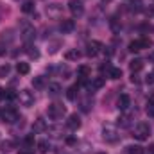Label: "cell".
Wrapping results in <instances>:
<instances>
[{
  "instance_id": "cell-17",
  "label": "cell",
  "mask_w": 154,
  "mask_h": 154,
  "mask_svg": "<svg viewBox=\"0 0 154 154\" xmlns=\"http://www.w3.org/2000/svg\"><path fill=\"white\" fill-rule=\"evenodd\" d=\"M131 124H133V116L131 115H127V113L120 115V118H118V125L120 127H131Z\"/></svg>"
},
{
  "instance_id": "cell-38",
  "label": "cell",
  "mask_w": 154,
  "mask_h": 154,
  "mask_svg": "<svg viewBox=\"0 0 154 154\" xmlns=\"http://www.w3.org/2000/svg\"><path fill=\"white\" fill-rule=\"evenodd\" d=\"M2 99H5V90H4V88H0V100H2Z\"/></svg>"
},
{
  "instance_id": "cell-8",
  "label": "cell",
  "mask_w": 154,
  "mask_h": 154,
  "mask_svg": "<svg viewBox=\"0 0 154 154\" xmlns=\"http://www.w3.org/2000/svg\"><path fill=\"white\" fill-rule=\"evenodd\" d=\"M100 72H102V74H106L109 79H120V77H122V70H120V68H116V66H111L109 63L102 65V66H100Z\"/></svg>"
},
{
  "instance_id": "cell-21",
  "label": "cell",
  "mask_w": 154,
  "mask_h": 154,
  "mask_svg": "<svg viewBox=\"0 0 154 154\" xmlns=\"http://www.w3.org/2000/svg\"><path fill=\"white\" fill-rule=\"evenodd\" d=\"M77 74H79V77H82V79H88V77L91 75V68L86 66V65H81L77 68Z\"/></svg>"
},
{
  "instance_id": "cell-37",
  "label": "cell",
  "mask_w": 154,
  "mask_h": 154,
  "mask_svg": "<svg viewBox=\"0 0 154 154\" xmlns=\"http://www.w3.org/2000/svg\"><path fill=\"white\" fill-rule=\"evenodd\" d=\"M5 50H7V48H5V45H2V43H0V56H4V54H5Z\"/></svg>"
},
{
  "instance_id": "cell-41",
  "label": "cell",
  "mask_w": 154,
  "mask_h": 154,
  "mask_svg": "<svg viewBox=\"0 0 154 154\" xmlns=\"http://www.w3.org/2000/svg\"><path fill=\"white\" fill-rule=\"evenodd\" d=\"M99 154H106V152H99Z\"/></svg>"
},
{
  "instance_id": "cell-15",
  "label": "cell",
  "mask_w": 154,
  "mask_h": 154,
  "mask_svg": "<svg viewBox=\"0 0 154 154\" xmlns=\"http://www.w3.org/2000/svg\"><path fill=\"white\" fill-rule=\"evenodd\" d=\"M59 29H61L63 34H68V32H72V31L75 29V22H74V20H65V18H63Z\"/></svg>"
},
{
  "instance_id": "cell-16",
  "label": "cell",
  "mask_w": 154,
  "mask_h": 154,
  "mask_svg": "<svg viewBox=\"0 0 154 154\" xmlns=\"http://www.w3.org/2000/svg\"><path fill=\"white\" fill-rule=\"evenodd\" d=\"M48 129V125H47V122L43 120V118H36L34 120V124H32V131L34 133H43V131H47Z\"/></svg>"
},
{
  "instance_id": "cell-12",
  "label": "cell",
  "mask_w": 154,
  "mask_h": 154,
  "mask_svg": "<svg viewBox=\"0 0 154 154\" xmlns=\"http://www.w3.org/2000/svg\"><path fill=\"white\" fill-rule=\"evenodd\" d=\"M104 84H106L104 77H93V79L88 82V90H90V91H97V90H100Z\"/></svg>"
},
{
  "instance_id": "cell-22",
  "label": "cell",
  "mask_w": 154,
  "mask_h": 154,
  "mask_svg": "<svg viewBox=\"0 0 154 154\" xmlns=\"http://www.w3.org/2000/svg\"><path fill=\"white\" fill-rule=\"evenodd\" d=\"M16 70H18L20 75H27V74L31 72V66H29V63H22V61H20V63L16 65Z\"/></svg>"
},
{
  "instance_id": "cell-30",
  "label": "cell",
  "mask_w": 154,
  "mask_h": 154,
  "mask_svg": "<svg viewBox=\"0 0 154 154\" xmlns=\"http://www.w3.org/2000/svg\"><path fill=\"white\" fill-rule=\"evenodd\" d=\"M127 154H143V149L140 145H129L127 147Z\"/></svg>"
},
{
  "instance_id": "cell-28",
  "label": "cell",
  "mask_w": 154,
  "mask_h": 154,
  "mask_svg": "<svg viewBox=\"0 0 154 154\" xmlns=\"http://www.w3.org/2000/svg\"><path fill=\"white\" fill-rule=\"evenodd\" d=\"M61 47V41H50L48 43V54H56Z\"/></svg>"
},
{
  "instance_id": "cell-1",
  "label": "cell",
  "mask_w": 154,
  "mask_h": 154,
  "mask_svg": "<svg viewBox=\"0 0 154 154\" xmlns=\"http://www.w3.org/2000/svg\"><path fill=\"white\" fill-rule=\"evenodd\" d=\"M102 140L106 143H116L120 140V134H118V129H116L113 124H104L102 125Z\"/></svg>"
},
{
  "instance_id": "cell-7",
  "label": "cell",
  "mask_w": 154,
  "mask_h": 154,
  "mask_svg": "<svg viewBox=\"0 0 154 154\" xmlns=\"http://www.w3.org/2000/svg\"><path fill=\"white\" fill-rule=\"evenodd\" d=\"M18 100H20V104H22V106L31 108V106L34 104V93H32L31 90H22V91H20V95H18Z\"/></svg>"
},
{
  "instance_id": "cell-4",
  "label": "cell",
  "mask_w": 154,
  "mask_h": 154,
  "mask_svg": "<svg viewBox=\"0 0 154 154\" xmlns=\"http://www.w3.org/2000/svg\"><path fill=\"white\" fill-rule=\"evenodd\" d=\"M0 120H2L4 124H14V122L18 120V111H16V108L5 106V108L0 111Z\"/></svg>"
},
{
  "instance_id": "cell-20",
  "label": "cell",
  "mask_w": 154,
  "mask_h": 154,
  "mask_svg": "<svg viewBox=\"0 0 154 154\" xmlns=\"http://www.w3.org/2000/svg\"><path fill=\"white\" fill-rule=\"evenodd\" d=\"M32 86H34L36 90H41V88H45V86H47V79H45L43 75L34 77V79H32Z\"/></svg>"
},
{
  "instance_id": "cell-33",
  "label": "cell",
  "mask_w": 154,
  "mask_h": 154,
  "mask_svg": "<svg viewBox=\"0 0 154 154\" xmlns=\"http://www.w3.org/2000/svg\"><path fill=\"white\" fill-rule=\"evenodd\" d=\"M18 95L14 93V91H11V90H5V99H9V100H14Z\"/></svg>"
},
{
  "instance_id": "cell-19",
  "label": "cell",
  "mask_w": 154,
  "mask_h": 154,
  "mask_svg": "<svg viewBox=\"0 0 154 154\" xmlns=\"http://www.w3.org/2000/svg\"><path fill=\"white\" fill-rule=\"evenodd\" d=\"M129 68H131L133 74H136V72H140V70L143 68V61H142V59H133V61L129 63Z\"/></svg>"
},
{
  "instance_id": "cell-36",
  "label": "cell",
  "mask_w": 154,
  "mask_h": 154,
  "mask_svg": "<svg viewBox=\"0 0 154 154\" xmlns=\"http://www.w3.org/2000/svg\"><path fill=\"white\" fill-rule=\"evenodd\" d=\"M147 82H149V84H154V72L151 75H147Z\"/></svg>"
},
{
  "instance_id": "cell-40",
  "label": "cell",
  "mask_w": 154,
  "mask_h": 154,
  "mask_svg": "<svg viewBox=\"0 0 154 154\" xmlns=\"http://www.w3.org/2000/svg\"><path fill=\"white\" fill-rule=\"evenodd\" d=\"M0 18H2V7H0Z\"/></svg>"
},
{
  "instance_id": "cell-39",
  "label": "cell",
  "mask_w": 154,
  "mask_h": 154,
  "mask_svg": "<svg viewBox=\"0 0 154 154\" xmlns=\"http://www.w3.org/2000/svg\"><path fill=\"white\" fill-rule=\"evenodd\" d=\"M18 154H32V152H31V151H20Z\"/></svg>"
},
{
  "instance_id": "cell-13",
  "label": "cell",
  "mask_w": 154,
  "mask_h": 154,
  "mask_svg": "<svg viewBox=\"0 0 154 154\" xmlns=\"http://www.w3.org/2000/svg\"><path fill=\"white\" fill-rule=\"evenodd\" d=\"M116 106H118V109H120V111H125V109H129V106H131V97H129L127 93H122V95L118 97V102H116Z\"/></svg>"
},
{
  "instance_id": "cell-32",
  "label": "cell",
  "mask_w": 154,
  "mask_h": 154,
  "mask_svg": "<svg viewBox=\"0 0 154 154\" xmlns=\"http://www.w3.org/2000/svg\"><path fill=\"white\" fill-rule=\"evenodd\" d=\"M9 72H11V66H9V65H2V66H0V77L9 75Z\"/></svg>"
},
{
  "instance_id": "cell-31",
  "label": "cell",
  "mask_w": 154,
  "mask_h": 154,
  "mask_svg": "<svg viewBox=\"0 0 154 154\" xmlns=\"http://www.w3.org/2000/svg\"><path fill=\"white\" fill-rule=\"evenodd\" d=\"M25 52H27L31 57H39V52L36 50V47H31L29 43H27V48H25Z\"/></svg>"
},
{
  "instance_id": "cell-34",
  "label": "cell",
  "mask_w": 154,
  "mask_h": 154,
  "mask_svg": "<svg viewBox=\"0 0 154 154\" xmlns=\"http://www.w3.org/2000/svg\"><path fill=\"white\" fill-rule=\"evenodd\" d=\"M90 106H91V100H82L81 109H82V111H90Z\"/></svg>"
},
{
  "instance_id": "cell-14",
  "label": "cell",
  "mask_w": 154,
  "mask_h": 154,
  "mask_svg": "<svg viewBox=\"0 0 154 154\" xmlns=\"http://www.w3.org/2000/svg\"><path fill=\"white\" fill-rule=\"evenodd\" d=\"M66 127H68L70 131H77V129L81 127V118H79L77 113H74V115L68 116V120H66Z\"/></svg>"
},
{
  "instance_id": "cell-42",
  "label": "cell",
  "mask_w": 154,
  "mask_h": 154,
  "mask_svg": "<svg viewBox=\"0 0 154 154\" xmlns=\"http://www.w3.org/2000/svg\"><path fill=\"white\" fill-rule=\"evenodd\" d=\"M104 2H109V0H104Z\"/></svg>"
},
{
  "instance_id": "cell-23",
  "label": "cell",
  "mask_w": 154,
  "mask_h": 154,
  "mask_svg": "<svg viewBox=\"0 0 154 154\" xmlns=\"http://www.w3.org/2000/svg\"><path fill=\"white\" fill-rule=\"evenodd\" d=\"M48 93H50L52 97L59 95V93H61V84H57V82H50V84H48Z\"/></svg>"
},
{
  "instance_id": "cell-11",
  "label": "cell",
  "mask_w": 154,
  "mask_h": 154,
  "mask_svg": "<svg viewBox=\"0 0 154 154\" xmlns=\"http://www.w3.org/2000/svg\"><path fill=\"white\" fill-rule=\"evenodd\" d=\"M61 13H63V5L61 4H50V5H47V14L50 18H59Z\"/></svg>"
},
{
  "instance_id": "cell-3",
  "label": "cell",
  "mask_w": 154,
  "mask_h": 154,
  "mask_svg": "<svg viewBox=\"0 0 154 154\" xmlns=\"http://www.w3.org/2000/svg\"><path fill=\"white\" fill-rule=\"evenodd\" d=\"M149 134H151V125H149L147 122H138V124L134 125V129H133V136H134L136 140H140V142L147 140Z\"/></svg>"
},
{
  "instance_id": "cell-2",
  "label": "cell",
  "mask_w": 154,
  "mask_h": 154,
  "mask_svg": "<svg viewBox=\"0 0 154 154\" xmlns=\"http://www.w3.org/2000/svg\"><path fill=\"white\" fill-rule=\"evenodd\" d=\"M20 34H22V39L25 43H31L36 38V29H34V25L31 22L23 20V22H20Z\"/></svg>"
},
{
  "instance_id": "cell-26",
  "label": "cell",
  "mask_w": 154,
  "mask_h": 154,
  "mask_svg": "<svg viewBox=\"0 0 154 154\" xmlns=\"http://www.w3.org/2000/svg\"><path fill=\"white\" fill-rule=\"evenodd\" d=\"M147 115L154 118V93L149 97V100H147Z\"/></svg>"
},
{
  "instance_id": "cell-18",
  "label": "cell",
  "mask_w": 154,
  "mask_h": 154,
  "mask_svg": "<svg viewBox=\"0 0 154 154\" xmlns=\"http://www.w3.org/2000/svg\"><path fill=\"white\" fill-rule=\"evenodd\" d=\"M81 56H82V52L77 50V48H72V50H68V52L65 54L66 61H77V59H81Z\"/></svg>"
},
{
  "instance_id": "cell-9",
  "label": "cell",
  "mask_w": 154,
  "mask_h": 154,
  "mask_svg": "<svg viewBox=\"0 0 154 154\" xmlns=\"http://www.w3.org/2000/svg\"><path fill=\"white\" fill-rule=\"evenodd\" d=\"M102 48H104V45H102L100 41H88V45H86V54H88L90 57H95V56H99V54L102 52Z\"/></svg>"
},
{
  "instance_id": "cell-35",
  "label": "cell",
  "mask_w": 154,
  "mask_h": 154,
  "mask_svg": "<svg viewBox=\"0 0 154 154\" xmlns=\"http://www.w3.org/2000/svg\"><path fill=\"white\" fill-rule=\"evenodd\" d=\"M32 143H34V136H32V134H27V136H25V145L31 147Z\"/></svg>"
},
{
  "instance_id": "cell-29",
  "label": "cell",
  "mask_w": 154,
  "mask_h": 154,
  "mask_svg": "<svg viewBox=\"0 0 154 154\" xmlns=\"http://www.w3.org/2000/svg\"><path fill=\"white\" fill-rule=\"evenodd\" d=\"M38 149H39V152H48L50 143H48L47 140H39V142H38Z\"/></svg>"
},
{
  "instance_id": "cell-25",
  "label": "cell",
  "mask_w": 154,
  "mask_h": 154,
  "mask_svg": "<svg viewBox=\"0 0 154 154\" xmlns=\"http://www.w3.org/2000/svg\"><path fill=\"white\" fill-rule=\"evenodd\" d=\"M34 2H31V0H25L23 4H22V11L23 13H34Z\"/></svg>"
},
{
  "instance_id": "cell-24",
  "label": "cell",
  "mask_w": 154,
  "mask_h": 154,
  "mask_svg": "<svg viewBox=\"0 0 154 154\" xmlns=\"http://www.w3.org/2000/svg\"><path fill=\"white\" fill-rule=\"evenodd\" d=\"M77 93H79V86H70L68 90H66V97H68V100H75L77 99Z\"/></svg>"
},
{
  "instance_id": "cell-5",
  "label": "cell",
  "mask_w": 154,
  "mask_h": 154,
  "mask_svg": "<svg viewBox=\"0 0 154 154\" xmlns=\"http://www.w3.org/2000/svg\"><path fill=\"white\" fill-rule=\"evenodd\" d=\"M47 113H48V118H50V120H61V118L65 116V113H66V109H65V106H63V104L54 102V104H50V106H48Z\"/></svg>"
},
{
  "instance_id": "cell-27",
  "label": "cell",
  "mask_w": 154,
  "mask_h": 154,
  "mask_svg": "<svg viewBox=\"0 0 154 154\" xmlns=\"http://www.w3.org/2000/svg\"><path fill=\"white\" fill-rule=\"evenodd\" d=\"M0 149H2L4 152H9V151H13V149H14V142H11V140H5V142H2Z\"/></svg>"
},
{
  "instance_id": "cell-10",
  "label": "cell",
  "mask_w": 154,
  "mask_h": 154,
  "mask_svg": "<svg viewBox=\"0 0 154 154\" xmlns=\"http://www.w3.org/2000/svg\"><path fill=\"white\" fill-rule=\"evenodd\" d=\"M68 9H70V13H72L74 16H82V14H84V5H82V2H79V0H72V2L68 4Z\"/></svg>"
},
{
  "instance_id": "cell-6",
  "label": "cell",
  "mask_w": 154,
  "mask_h": 154,
  "mask_svg": "<svg viewBox=\"0 0 154 154\" xmlns=\"http://www.w3.org/2000/svg\"><path fill=\"white\" fill-rule=\"evenodd\" d=\"M151 47V39L149 38H140V39H134L129 43V50L131 52H140L143 48H149Z\"/></svg>"
}]
</instances>
